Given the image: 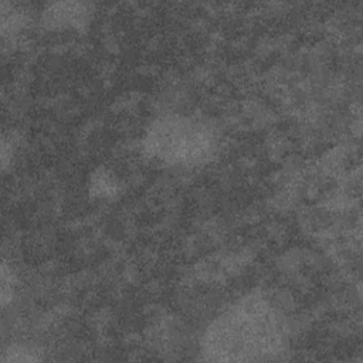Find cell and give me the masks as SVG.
<instances>
[{"label": "cell", "mask_w": 363, "mask_h": 363, "mask_svg": "<svg viewBox=\"0 0 363 363\" xmlns=\"http://www.w3.org/2000/svg\"><path fill=\"white\" fill-rule=\"evenodd\" d=\"M288 347L284 312L265 295L251 294L218 315L201 339L208 362H262L279 359Z\"/></svg>", "instance_id": "cell-1"}, {"label": "cell", "mask_w": 363, "mask_h": 363, "mask_svg": "<svg viewBox=\"0 0 363 363\" xmlns=\"http://www.w3.org/2000/svg\"><path fill=\"white\" fill-rule=\"evenodd\" d=\"M145 150L149 156L170 166H197L216 153V130L204 121L166 115L157 118L145 136Z\"/></svg>", "instance_id": "cell-2"}, {"label": "cell", "mask_w": 363, "mask_h": 363, "mask_svg": "<svg viewBox=\"0 0 363 363\" xmlns=\"http://www.w3.org/2000/svg\"><path fill=\"white\" fill-rule=\"evenodd\" d=\"M40 357L35 356L34 350L33 349H27L24 346H10V349L7 352H4V356H3V362L4 363H10V362H17V363H21V362H34V360H38Z\"/></svg>", "instance_id": "cell-3"}, {"label": "cell", "mask_w": 363, "mask_h": 363, "mask_svg": "<svg viewBox=\"0 0 363 363\" xmlns=\"http://www.w3.org/2000/svg\"><path fill=\"white\" fill-rule=\"evenodd\" d=\"M9 285H11V275L9 277V271H7L6 265L3 264V267H1V301H3V303H6V301H7L6 298L11 295L10 289H7Z\"/></svg>", "instance_id": "cell-4"}]
</instances>
